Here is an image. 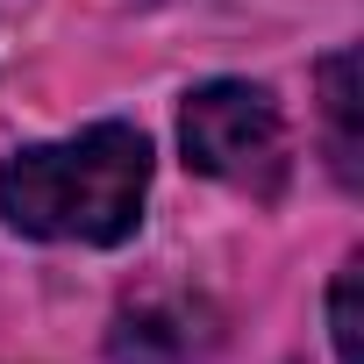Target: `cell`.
Instances as JSON below:
<instances>
[{"label":"cell","mask_w":364,"mask_h":364,"mask_svg":"<svg viewBox=\"0 0 364 364\" xmlns=\"http://www.w3.org/2000/svg\"><path fill=\"white\" fill-rule=\"evenodd\" d=\"M178 143H186V164L222 178L236 193L272 200L286 178V114L264 86L250 79H208L186 93L178 107Z\"/></svg>","instance_id":"7a4b0ae2"},{"label":"cell","mask_w":364,"mask_h":364,"mask_svg":"<svg viewBox=\"0 0 364 364\" xmlns=\"http://www.w3.org/2000/svg\"><path fill=\"white\" fill-rule=\"evenodd\" d=\"M215 307L193 293H150L136 307L114 314L107 328V357L114 364H200L215 350Z\"/></svg>","instance_id":"3957f363"},{"label":"cell","mask_w":364,"mask_h":364,"mask_svg":"<svg viewBox=\"0 0 364 364\" xmlns=\"http://www.w3.org/2000/svg\"><path fill=\"white\" fill-rule=\"evenodd\" d=\"M150 193V136L136 122H93L72 143H29L0 157V222L36 243H129Z\"/></svg>","instance_id":"6da1fadb"},{"label":"cell","mask_w":364,"mask_h":364,"mask_svg":"<svg viewBox=\"0 0 364 364\" xmlns=\"http://www.w3.org/2000/svg\"><path fill=\"white\" fill-rule=\"evenodd\" d=\"M321 136H328L336 178L357 186V157H364V136H357V50L321 58Z\"/></svg>","instance_id":"277c9868"},{"label":"cell","mask_w":364,"mask_h":364,"mask_svg":"<svg viewBox=\"0 0 364 364\" xmlns=\"http://www.w3.org/2000/svg\"><path fill=\"white\" fill-rule=\"evenodd\" d=\"M357 257L336 272V286H328V343H336V364H364V350H357Z\"/></svg>","instance_id":"5b68a950"}]
</instances>
